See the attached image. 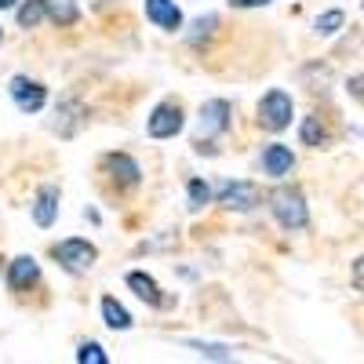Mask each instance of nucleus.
<instances>
[{
	"label": "nucleus",
	"mask_w": 364,
	"mask_h": 364,
	"mask_svg": "<svg viewBox=\"0 0 364 364\" xmlns=\"http://www.w3.org/2000/svg\"><path fill=\"white\" fill-rule=\"evenodd\" d=\"M8 91H11V99H15V106H18L22 113H37V109H44V102H48V87H44L41 80H33V77H26V73L11 77Z\"/></svg>",
	"instance_id": "39448f33"
},
{
	"label": "nucleus",
	"mask_w": 364,
	"mask_h": 364,
	"mask_svg": "<svg viewBox=\"0 0 364 364\" xmlns=\"http://www.w3.org/2000/svg\"><path fill=\"white\" fill-rule=\"evenodd\" d=\"M37 281H41V266H37L33 255L11 259V266H8V288H11V291H29Z\"/></svg>",
	"instance_id": "9b49d317"
},
{
	"label": "nucleus",
	"mask_w": 364,
	"mask_h": 364,
	"mask_svg": "<svg viewBox=\"0 0 364 364\" xmlns=\"http://www.w3.org/2000/svg\"><path fill=\"white\" fill-rule=\"evenodd\" d=\"M146 18L164 33H178L182 29V11L175 0H146Z\"/></svg>",
	"instance_id": "f8f14e48"
},
{
	"label": "nucleus",
	"mask_w": 364,
	"mask_h": 364,
	"mask_svg": "<svg viewBox=\"0 0 364 364\" xmlns=\"http://www.w3.org/2000/svg\"><path fill=\"white\" fill-rule=\"evenodd\" d=\"M186 346H193L200 357H215V360H230V357H233L226 346H208V343H186Z\"/></svg>",
	"instance_id": "5701e85b"
},
{
	"label": "nucleus",
	"mask_w": 364,
	"mask_h": 364,
	"mask_svg": "<svg viewBox=\"0 0 364 364\" xmlns=\"http://www.w3.org/2000/svg\"><path fill=\"white\" fill-rule=\"evenodd\" d=\"M58 186H41L37 190V197H33V223L41 226V230H48V226H55V219H58Z\"/></svg>",
	"instance_id": "4468645a"
},
{
	"label": "nucleus",
	"mask_w": 364,
	"mask_h": 364,
	"mask_svg": "<svg viewBox=\"0 0 364 364\" xmlns=\"http://www.w3.org/2000/svg\"><path fill=\"white\" fill-rule=\"evenodd\" d=\"M230 102L226 99H208L200 106V135H223L230 132Z\"/></svg>",
	"instance_id": "9d476101"
},
{
	"label": "nucleus",
	"mask_w": 364,
	"mask_h": 364,
	"mask_svg": "<svg viewBox=\"0 0 364 364\" xmlns=\"http://www.w3.org/2000/svg\"><path fill=\"white\" fill-rule=\"evenodd\" d=\"M182 124H186V117H182L178 102H157L146 120V132H149V139H175L182 132Z\"/></svg>",
	"instance_id": "20e7f679"
},
{
	"label": "nucleus",
	"mask_w": 364,
	"mask_h": 364,
	"mask_svg": "<svg viewBox=\"0 0 364 364\" xmlns=\"http://www.w3.org/2000/svg\"><path fill=\"white\" fill-rule=\"evenodd\" d=\"M269 208H273V219H277L284 230H306L310 226V208L306 197L291 186H277L269 193Z\"/></svg>",
	"instance_id": "f257e3e1"
},
{
	"label": "nucleus",
	"mask_w": 364,
	"mask_h": 364,
	"mask_svg": "<svg viewBox=\"0 0 364 364\" xmlns=\"http://www.w3.org/2000/svg\"><path fill=\"white\" fill-rule=\"evenodd\" d=\"M269 0H230V8H262Z\"/></svg>",
	"instance_id": "a878e982"
},
{
	"label": "nucleus",
	"mask_w": 364,
	"mask_h": 364,
	"mask_svg": "<svg viewBox=\"0 0 364 364\" xmlns=\"http://www.w3.org/2000/svg\"><path fill=\"white\" fill-rule=\"evenodd\" d=\"M77 360H80V364H109V353H106L99 343H80Z\"/></svg>",
	"instance_id": "4be33fe9"
},
{
	"label": "nucleus",
	"mask_w": 364,
	"mask_h": 364,
	"mask_svg": "<svg viewBox=\"0 0 364 364\" xmlns=\"http://www.w3.org/2000/svg\"><path fill=\"white\" fill-rule=\"evenodd\" d=\"M299 135H302V146H314V149H321V146L328 142V124H324V120L314 113V117H306V120H302Z\"/></svg>",
	"instance_id": "f3484780"
},
{
	"label": "nucleus",
	"mask_w": 364,
	"mask_h": 364,
	"mask_svg": "<svg viewBox=\"0 0 364 364\" xmlns=\"http://www.w3.org/2000/svg\"><path fill=\"white\" fill-rule=\"evenodd\" d=\"M291 113H295L291 95H288V91H281V87H273V91H266L262 102H259V124L266 132H284L291 124Z\"/></svg>",
	"instance_id": "7ed1b4c3"
},
{
	"label": "nucleus",
	"mask_w": 364,
	"mask_h": 364,
	"mask_svg": "<svg viewBox=\"0 0 364 364\" xmlns=\"http://www.w3.org/2000/svg\"><path fill=\"white\" fill-rule=\"evenodd\" d=\"M18 0H0V11H8V8H15Z\"/></svg>",
	"instance_id": "bb28decb"
},
{
	"label": "nucleus",
	"mask_w": 364,
	"mask_h": 364,
	"mask_svg": "<svg viewBox=\"0 0 364 364\" xmlns=\"http://www.w3.org/2000/svg\"><path fill=\"white\" fill-rule=\"evenodd\" d=\"M48 15V0H22V8H18V26L22 29H37Z\"/></svg>",
	"instance_id": "a211bd4d"
},
{
	"label": "nucleus",
	"mask_w": 364,
	"mask_h": 364,
	"mask_svg": "<svg viewBox=\"0 0 364 364\" xmlns=\"http://www.w3.org/2000/svg\"><path fill=\"white\" fill-rule=\"evenodd\" d=\"M346 91H350L353 99H360V102H364V73L350 77V80H346Z\"/></svg>",
	"instance_id": "393cba45"
},
{
	"label": "nucleus",
	"mask_w": 364,
	"mask_h": 364,
	"mask_svg": "<svg viewBox=\"0 0 364 364\" xmlns=\"http://www.w3.org/2000/svg\"><path fill=\"white\" fill-rule=\"evenodd\" d=\"M350 281H353V288H357V291L364 295V255H360V259L353 262V269H350Z\"/></svg>",
	"instance_id": "b1692460"
},
{
	"label": "nucleus",
	"mask_w": 364,
	"mask_h": 364,
	"mask_svg": "<svg viewBox=\"0 0 364 364\" xmlns=\"http://www.w3.org/2000/svg\"><path fill=\"white\" fill-rule=\"evenodd\" d=\"M55 262L63 266L66 273H73V277H80V273H87L91 266H95L99 259V248L91 245V240H80V237H66V240H58V245L51 248Z\"/></svg>",
	"instance_id": "f03ea898"
},
{
	"label": "nucleus",
	"mask_w": 364,
	"mask_h": 364,
	"mask_svg": "<svg viewBox=\"0 0 364 364\" xmlns=\"http://www.w3.org/2000/svg\"><path fill=\"white\" fill-rule=\"evenodd\" d=\"M102 321H106V328H113V331H128V328H132V314L120 306L113 295L102 299Z\"/></svg>",
	"instance_id": "2eb2a0df"
},
{
	"label": "nucleus",
	"mask_w": 364,
	"mask_h": 364,
	"mask_svg": "<svg viewBox=\"0 0 364 364\" xmlns=\"http://www.w3.org/2000/svg\"><path fill=\"white\" fill-rule=\"evenodd\" d=\"M102 168H106V175L117 182V190H135L139 182H142V168H139V161L128 157V154H106V157H102Z\"/></svg>",
	"instance_id": "0eeeda50"
},
{
	"label": "nucleus",
	"mask_w": 364,
	"mask_h": 364,
	"mask_svg": "<svg viewBox=\"0 0 364 364\" xmlns=\"http://www.w3.org/2000/svg\"><path fill=\"white\" fill-rule=\"evenodd\" d=\"M0 266H4V255H0Z\"/></svg>",
	"instance_id": "cd10ccee"
},
{
	"label": "nucleus",
	"mask_w": 364,
	"mask_h": 364,
	"mask_svg": "<svg viewBox=\"0 0 364 364\" xmlns=\"http://www.w3.org/2000/svg\"><path fill=\"white\" fill-rule=\"evenodd\" d=\"M124 281H128V288L146 302V306H157V310H171V306H175V295H164V291H161V284H157L154 277H149V273L132 269Z\"/></svg>",
	"instance_id": "6e6552de"
},
{
	"label": "nucleus",
	"mask_w": 364,
	"mask_h": 364,
	"mask_svg": "<svg viewBox=\"0 0 364 364\" xmlns=\"http://www.w3.org/2000/svg\"><path fill=\"white\" fill-rule=\"evenodd\" d=\"M360 8H364V0H360Z\"/></svg>",
	"instance_id": "c85d7f7f"
},
{
	"label": "nucleus",
	"mask_w": 364,
	"mask_h": 364,
	"mask_svg": "<svg viewBox=\"0 0 364 364\" xmlns=\"http://www.w3.org/2000/svg\"><path fill=\"white\" fill-rule=\"evenodd\" d=\"M219 204L230 208V211H252L262 204V193L255 182H245V178H237V182H223V190H219Z\"/></svg>",
	"instance_id": "423d86ee"
},
{
	"label": "nucleus",
	"mask_w": 364,
	"mask_h": 364,
	"mask_svg": "<svg viewBox=\"0 0 364 364\" xmlns=\"http://www.w3.org/2000/svg\"><path fill=\"white\" fill-rule=\"evenodd\" d=\"M291 168H295V154H291L284 142H269V146L262 149V171H266L269 178H284Z\"/></svg>",
	"instance_id": "ddd939ff"
},
{
	"label": "nucleus",
	"mask_w": 364,
	"mask_h": 364,
	"mask_svg": "<svg viewBox=\"0 0 364 364\" xmlns=\"http://www.w3.org/2000/svg\"><path fill=\"white\" fill-rule=\"evenodd\" d=\"M186 197H190V211H200L211 204V186L204 178H190V186H186Z\"/></svg>",
	"instance_id": "aec40b11"
},
{
	"label": "nucleus",
	"mask_w": 364,
	"mask_h": 364,
	"mask_svg": "<svg viewBox=\"0 0 364 364\" xmlns=\"http://www.w3.org/2000/svg\"><path fill=\"white\" fill-rule=\"evenodd\" d=\"M48 18H51L58 29H70V26H77L80 11H77L73 0H48Z\"/></svg>",
	"instance_id": "dca6fc26"
},
{
	"label": "nucleus",
	"mask_w": 364,
	"mask_h": 364,
	"mask_svg": "<svg viewBox=\"0 0 364 364\" xmlns=\"http://www.w3.org/2000/svg\"><path fill=\"white\" fill-rule=\"evenodd\" d=\"M215 29H219V18H215V15H200V18L190 26V33H186L190 48H200L204 41H211V37H215Z\"/></svg>",
	"instance_id": "6ab92c4d"
},
{
	"label": "nucleus",
	"mask_w": 364,
	"mask_h": 364,
	"mask_svg": "<svg viewBox=\"0 0 364 364\" xmlns=\"http://www.w3.org/2000/svg\"><path fill=\"white\" fill-rule=\"evenodd\" d=\"M55 132L63 135V139H70V135H77L80 128H84V120H87V106L80 102V99H73V95H66L63 102H58V109H55Z\"/></svg>",
	"instance_id": "1a4fd4ad"
},
{
	"label": "nucleus",
	"mask_w": 364,
	"mask_h": 364,
	"mask_svg": "<svg viewBox=\"0 0 364 364\" xmlns=\"http://www.w3.org/2000/svg\"><path fill=\"white\" fill-rule=\"evenodd\" d=\"M343 22H346V15H343L339 8H331V11H324V15L314 22V29H317L321 37H331V33H339V29H343Z\"/></svg>",
	"instance_id": "412c9836"
}]
</instances>
